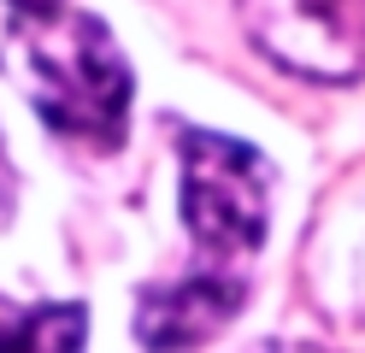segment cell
Instances as JSON below:
<instances>
[{
  "label": "cell",
  "instance_id": "1",
  "mask_svg": "<svg viewBox=\"0 0 365 353\" xmlns=\"http://www.w3.org/2000/svg\"><path fill=\"white\" fill-rule=\"evenodd\" d=\"M6 65L24 83L41 124L88 141V148H118L130 124V65L101 18L88 12H41L6 36Z\"/></svg>",
  "mask_w": 365,
  "mask_h": 353
},
{
  "label": "cell",
  "instance_id": "2",
  "mask_svg": "<svg viewBox=\"0 0 365 353\" xmlns=\"http://www.w3.org/2000/svg\"><path fill=\"white\" fill-rule=\"evenodd\" d=\"M182 224L212 259H247L265 242L271 218V165L236 135L182 130Z\"/></svg>",
  "mask_w": 365,
  "mask_h": 353
},
{
  "label": "cell",
  "instance_id": "3",
  "mask_svg": "<svg viewBox=\"0 0 365 353\" xmlns=\"http://www.w3.org/2000/svg\"><path fill=\"white\" fill-rule=\"evenodd\" d=\"M259 53L318 83L365 77V0H236Z\"/></svg>",
  "mask_w": 365,
  "mask_h": 353
},
{
  "label": "cell",
  "instance_id": "4",
  "mask_svg": "<svg viewBox=\"0 0 365 353\" xmlns=\"http://www.w3.org/2000/svg\"><path fill=\"white\" fill-rule=\"evenodd\" d=\"M247 300V282L230 271H195L182 282H153L135 300V336L148 353H189L224 329Z\"/></svg>",
  "mask_w": 365,
  "mask_h": 353
},
{
  "label": "cell",
  "instance_id": "5",
  "mask_svg": "<svg viewBox=\"0 0 365 353\" xmlns=\"http://www.w3.org/2000/svg\"><path fill=\"white\" fill-rule=\"evenodd\" d=\"M88 312L71 300H6L0 295V353H83Z\"/></svg>",
  "mask_w": 365,
  "mask_h": 353
},
{
  "label": "cell",
  "instance_id": "6",
  "mask_svg": "<svg viewBox=\"0 0 365 353\" xmlns=\"http://www.w3.org/2000/svg\"><path fill=\"white\" fill-rule=\"evenodd\" d=\"M18 18H41V12H59V0H6Z\"/></svg>",
  "mask_w": 365,
  "mask_h": 353
},
{
  "label": "cell",
  "instance_id": "7",
  "mask_svg": "<svg viewBox=\"0 0 365 353\" xmlns=\"http://www.w3.org/2000/svg\"><path fill=\"white\" fill-rule=\"evenodd\" d=\"M6 195H12V165H6V148H0V206H6Z\"/></svg>",
  "mask_w": 365,
  "mask_h": 353
}]
</instances>
